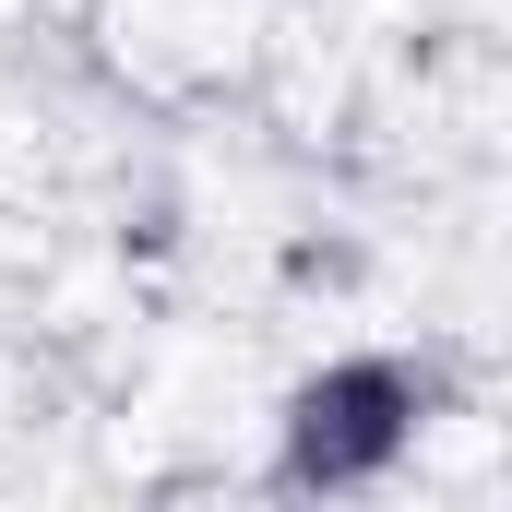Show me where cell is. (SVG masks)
<instances>
[{
  "label": "cell",
  "instance_id": "6da1fadb",
  "mask_svg": "<svg viewBox=\"0 0 512 512\" xmlns=\"http://www.w3.org/2000/svg\"><path fill=\"white\" fill-rule=\"evenodd\" d=\"M417 417H429V382L405 358H346V370L298 382V405H286V477L298 489H370L417 441Z\"/></svg>",
  "mask_w": 512,
  "mask_h": 512
}]
</instances>
